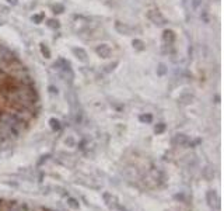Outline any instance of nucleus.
<instances>
[{
    "mask_svg": "<svg viewBox=\"0 0 224 211\" xmlns=\"http://www.w3.org/2000/svg\"><path fill=\"white\" fill-rule=\"evenodd\" d=\"M165 130H167V125H165V124H163V122H160V124H157V125L154 127V132H156L157 135H158V134H163V132L165 131Z\"/></svg>",
    "mask_w": 224,
    "mask_h": 211,
    "instance_id": "obj_11",
    "label": "nucleus"
},
{
    "mask_svg": "<svg viewBox=\"0 0 224 211\" xmlns=\"http://www.w3.org/2000/svg\"><path fill=\"white\" fill-rule=\"evenodd\" d=\"M174 33L172 31H170V30H165L164 31V35H163V40L165 41V42H168V44H171L174 41Z\"/></svg>",
    "mask_w": 224,
    "mask_h": 211,
    "instance_id": "obj_6",
    "label": "nucleus"
},
{
    "mask_svg": "<svg viewBox=\"0 0 224 211\" xmlns=\"http://www.w3.org/2000/svg\"><path fill=\"white\" fill-rule=\"evenodd\" d=\"M9 79H10L9 75H7L3 69H0V87H3V86L9 82Z\"/></svg>",
    "mask_w": 224,
    "mask_h": 211,
    "instance_id": "obj_9",
    "label": "nucleus"
},
{
    "mask_svg": "<svg viewBox=\"0 0 224 211\" xmlns=\"http://www.w3.org/2000/svg\"><path fill=\"white\" fill-rule=\"evenodd\" d=\"M9 3H11V4H17V0H7Z\"/></svg>",
    "mask_w": 224,
    "mask_h": 211,
    "instance_id": "obj_24",
    "label": "nucleus"
},
{
    "mask_svg": "<svg viewBox=\"0 0 224 211\" xmlns=\"http://www.w3.org/2000/svg\"><path fill=\"white\" fill-rule=\"evenodd\" d=\"M49 125H51V128L53 130V131H59V130L62 128L60 121H59V120H56V118H51V120H49Z\"/></svg>",
    "mask_w": 224,
    "mask_h": 211,
    "instance_id": "obj_7",
    "label": "nucleus"
},
{
    "mask_svg": "<svg viewBox=\"0 0 224 211\" xmlns=\"http://www.w3.org/2000/svg\"><path fill=\"white\" fill-rule=\"evenodd\" d=\"M42 19H44V14H38V15H34V17H32V20L35 23H41V21H42Z\"/></svg>",
    "mask_w": 224,
    "mask_h": 211,
    "instance_id": "obj_18",
    "label": "nucleus"
},
{
    "mask_svg": "<svg viewBox=\"0 0 224 211\" xmlns=\"http://www.w3.org/2000/svg\"><path fill=\"white\" fill-rule=\"evenodd\" d=\"M157 73L160 75V76H164V75L167 73V68H165V65H164V64H160V65H158V68H157Z\"/></svg>",
    "mask_w": 224,
    "mask_h": 211,
    "instance_id": "obj_14",
    "label": "nucleus"
},
{
    "mask_svg": "<svg viewBox=\"0 0 224 211\" xmlns=\"http://www.w3.org/2000/svg\"><path fill=\"white\" fill-rule=\"evenodd\" d=\"M133 46H135L136 49H139V51L144 49V44H143V41H140V40H135V41H133Z\"/></svg>",
    "mask_w": 224,
    "mask_h": 211,
    "instance_id": "obj_15",
    "label": "nucleus"
},
{
    "mask_svg": "<svg viewBox=\"0 0 224 211\" xmlns=\"http://www.w3.org/2000/svg\"><path fill=\"white\" fill-rule=\"evenodd\" d=\"M41 52H42V55L45 56V58H51V51H49V48L46 45H44V44H41Z\"/></svg>",
    "mask_w": 224,
    "mask_h": 211,
    "instance_id": "obj_12",
    "label": "nucleus"
},
{
    "mask_svg": "<svg viewBox=\"0 0 224 211\" xmlns=\"http://www.w3.org/2000/svg\"><path fill=\"white\" fill-rule=\"evenodd\" d=\"M41 158H42V159L38 160V166H41L44 162H46V160H48L49 158H51V155H44V156H41Z\"/></svg>",
    "mask_w": 224,
    "mask_h": 211,
    "instance_id": "obj_16",
    "label": "nucleus"
},
{
    "mask_svg": "<svg viewBox=\"0 0 224 211\" xmlns=\"http://www.w3.org/2000/svg\"><path fill=\"white\" fill-rule=\"evenodd\" d=\"M206 200H207V204L210 205V207H213V205H217L218 207V203H220V200H218L217 194H216L214 190H207L206 193Z\"/></svg>",
    "mask_w": 224,
    "mask_h": 211,
    "instance_id": "obj_3",
    "label": "nucleus"
},
{
    "mask_svg": "<svg viewBox=\"0 0 224 211\" xmlns=\"http://www.w3.org/2000/svg\"><path fill=\"white\" fill-rule=\"evenodd\" d=\"M73 54H74L76 58L80 59V61H83V62L87 61V52H85L83 48H73Z\"/></svg>",
    "mask_w": 224,
    "mask_h": 211,
    "instance_id": "obj_4",
    "label": "nucleus"
},
{
    "mask_svg": "<svg viewBox=\"0 0 224 211\" xmlns=\"http://www.w3.org/2000/svg\"><path fill=\"white\" fill-rule=\"evenodd\" d=\"M49 89H51L52 93H58V89H55V87H49Z\"/></svg>",
    "mask_w": 224,
    "mask_h": 211,
    "instance_id": "obj_23",
    "label": "nucleus"
},
{
    "mask_svg": "<svg viewBox=\"0 0 224 211\" xmlns=\"http://www.w3.org/2000/svg\"><path fill=\"white\" fill-rule=\"evenodd\" d=\"M48 25H49V27H52V28H58V27H59V23H58V21H55V20H49Z\"/></svg>",
    "mask_w": 224,
    "mask_h": 211,
    "instance_id": "obj_17",
    "label": "nucleus"
},
{
    "mask_svg": "<svg viewBox=\"0 0 224 211\" xmlns=\"http://www.w3.org/2000/svg\"><path fill=\"white\" fill-rule=\"evenodd\" d=\"M53 10H55V11H56V10H59L58 13H62V10H63V6H60V4H58V6H55V7H53Z\"/></svg>",
    "mask_w": 224,
    "mask_h": 211,
    "instance_id": "obj_21",
    "label": "nucleus"
},
{
    "mask_svg": "<svg viewBox=\"0 0 224 211\" xmlns=\"http://www.w3.org/2000/svg\"><path fill=\"white\" fill-rule=\"evenodd\" d=\"M116 30H118L119 33H123V34L129 33V27H127V25H123V27H122L121 23H116Z\"/></svg>",
    "mask_w": 224,
    "mask_h": 211,
    "instance_id": "obj_13",
    "label": "nucleus"
},
{
    "mask_svg": "<svg viewBox=\"0 0 224 211\" xmlns=\"http://www.w3.org/2000/svg\"><path fill=\"white\" fill-rule=\"evenodd\" d=\"M115 210H118V211H129L126 207H125V205H121V204H119V203L115 205Z\"/></svg>",
    "mask_w": 224,
    "mask_h": 211,
    "instance_id": "obj_19",
    "label": "nucleus"
},
{
    "mask_svg": "<svg viewBox=\"0 0 224 211\" xmlns=\"http://www.w3.org/2000/svg\"><path fill=\"white\" fill-rule=\"evenodd\" d=\"M84 145H85V141H81V142L79 144V148L80 149H84Z\"/></svg>",
    "mask_w": 224,
    "mask_h": 211,
    "instance_id": "obj_22",
    "label": "nucleus"
},
{
    "mask_svg": "<svg viewBox=\"0 0 224 211\" xmlns=\"http://www.w3.org/2000/svg\"><path fill=\"white\" fill-rule=\"evenodd\" d=\"M67 205H69L70 208H73V210H79L80 208V203L77 199H74V197H67Z\"/></svg>",
    "mask_w": 224,
    "mask_h": 211,
    "instance_id": "obj_5",
    "label": "nucleus"
},
{
    "mask_svg": "<svg viewBox=\"0 0 224 211\" xmlns=\"http://www.w3.org/2000/svg\"><path fill=\"white\" fill-rule=\"evenodd\" d=\"M172 145L174 147H188L189 142H191V138L185 134H176L175 137L172 138Z\"/></svg>",
    "mask_w": 224,
    "mask_h": 211,
    "instance_id": "obj_1",
    "label": "nucleus"
},
{
    "mask_svg": "<svg viewBox=\"0 0 224 211\" xmlns=\"http://www.w3.org/2000/svg\"><path fill=\"white\" fill-rule=\"evenodd\" d=\"M174 199H175V200H182V201H184L185 196H184V194H182V193H181V194H175V196H174Z\"/></svg>",
    "mask_w": 224,
    "mask_h": 211,
    "instance_id": "obj_20",
    "label": "nucleus"
},
{
    "mask_svg": "<svg viewBox=\"0 0 224 211\" xmlns=\"http://www.w3.org/2000/svg\"><path fill=\"white\" fill-rule=\"evenodd\" d=\"M102 199H104V203H105L106 205H109L112 203V200H114V196H112V193L104 191L102 193Z\"/></svg>",
    "mask_w": 224,
    "mask_h": 211,
    "instance_id": "obj_10",
    "label": "nucleus"
},
{
    "mask_svg": "<svg viewBox=\"0 0 224 211\" xmlns=\"http://www.w3.org/2000/svg\"><path fill=\"white\" fill-rule=\"evenodd\" d=\"M139 120L143 122V124H151L153 122V116L151 114H148V113H146V114L139 116Z\"/></svg>",
    "mask_w": 224,
    "mask_h": 211,
    "instance_id": "obj_8",
    "label": "nucleus"
},
{
    "mask_svg": "<svg viewBox=\"0 0 224 211\" xmlns=\"http://www.w3.org/2000/svg\"><path fill=\"white\" fill-rule=\"evenodd\" d=\"M95 52H97V55L101 56V58H109V56H111V48H109V45H106V44L98 45L97 48H95Z\"/></svg>",
    "mask_w": 224,
    "mask_h": 211,
    "instance_id": "obj_2",
    "label": "nucleus"
}]
</instances>
